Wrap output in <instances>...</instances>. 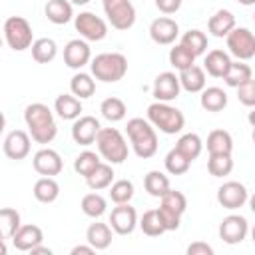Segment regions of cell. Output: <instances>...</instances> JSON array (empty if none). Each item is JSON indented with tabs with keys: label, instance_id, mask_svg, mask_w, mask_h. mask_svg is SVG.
<instances>
[{
	"label": "cell",
	"instance_id": "1",
	"mask_svg": "<svg viewBox=\"0 0 255 255\" xmlns=\"http://www.w3.org/2000/svg\"><path fill=\"white\" fill-rule=\"evenodd\" d=\"M24 122L28 126V133L32 135V139L36 143H50L58 133V126H56L54 114L46 104L36 102V104L26 106Z\"/></svg>",
	"mask_w": 255,
	"mask_h": 255
},
{
	"label": "cell",
	"instance_id": "2",
	"mask_svg": "<svg viewBox=\"0 0 255 255\" xmlns=\"http://www.w3.org/2000/svg\"><path fill=\"white\" fill-rule=\"evenodd\" d=\"M129 143L133 147V153L141 159L153 157L157 151V133L149 120L143 118H131L126 126Z\"/></svg>",
	"mask_w": 255,
	"mask_h": 255
},
{
	"label": "cell",
	"instance_id": "3",
	"mask_svg": "<svg viewBox=\"0 0 255 255\" xmlns=\"http://www.w3.org/2000/svg\"><path fill=\"white\" fill-rule=\"evenodd\" d=\"M90 68L96 80L114 84L128 74V58L120 52H102L90 62Z\"/></svg>",
	"mask_w": 255,
	"mask_h": 255
},
{
	"label": "cell",
	"instance_id": "4",
	"mask_svg": "<svg viewBox=\"0 0 255 255\" xmlns=\"http://www.w3.org/2000/svg\"><path fill=\"white\" fill-rule=\"evenodd\" d=\"M147 120L151 122L153 128H157L167 135L179 133L185 126V118L181 110L169 106V102H157V100L147 106Z\"/></svg>",
	"mask_w": 255,
	"mask_h": 255
},
{
	"label": "cell",
	"instance_id": "5",
	"mask_svg": "<svg viewBox=\"0 0 255 255\" xmlns=\"http://www.w3.org/2000/svg\"><path fill=\"white\" fill-rule=\"evenodd\" d=\"M96 145L100 155L108 161V163H124L128 159V143L126 137L122 135L120 129L116 128H102L98 137H96Z\"/></svg>",
	"mask_w": 255,
	"mask_h": 255
},
{
	"label": "cell",
	"instance_id": "6",
	"mask_svg": "<svg viewBox=\"0 0 255 255\" xmlns=\"http://www.w3.org/2000/svg\"><path fill=\"white\" fill-rule=\"evenodd\" d=\"M187 209V199L181 191H175V189H167L161 197H159V207H157V213L163 221V227L165 231H175L179 227V221H181V215L185 213Z\"/></svg>",
	"mask_w": 255,
	"mask_h": 255
},
{
	"label": "cell",
	"instance_id": "7",
	"mask_svg": "<svg viewBox=\"0 0 255 255\" xmlns=\"http://www.w3.org/2000/svg\"><path fill=\"white\" fill-rule=\"evenodd\" d=\"M4 40L14 52H22L26 48H32L34 44V32L26 18L22 16H10L4 22Z\"/></svg>",
	"mask_w": 255,
	"mask_h": 255
},
{
	"label": "cell",
	"instance_id": "8",
	"mask_svg": "<svg viewBox=\"0 0 255 255\" xmlns=\"http://www.w3.org/2000/svg\"><path fill=\"white\" fill-rule=\"evenodd\" d=\"M104 12L116 30H129L135 22V8L131 0H104Z\"/></svg>",
	"mask_w": 255,
	"mask_h": 255
},
{
	"label": "cell",
	"instance_id": "9",
	"mask_svg": "<svg viewBox=\"0 0 255 255\" xmlns=\"http://www.w3.org/2000/svg\"><path fill=\"white\" fill-rule=\"evenodd\" d=\"M227 48L229 54L235 56L237 60H251L255 56V34L249 28H233L227 34Z\"/></svg>",
	"mask_w": 255,
	"mask_h": 255
},
{
	"label": "cell",
	"instance_id": "10",
	"mask_svg": "<svg viewBox=\"0 0 255 255\" xmlns=\"http://www.w3.org/2000/svg\"><path fill=\"white\" fill-rule=\"evenodd\" d=\"M74 26L80 32V36L88 42H100L108 36L106 20L96 16L94 12H80L78 16H74Z\"/></svg>",
	"mask_w": 255,
	"mask_h": 255
},
{
	"label": "cell",
	"instance_id": "11",
	"mask_svg": "<svg viewBox=\"0 0 255 255\" xmlns=\"http://www.w3.org/2000/svg\"><path fill=\"white\" fill-rule=\"evenodd\" d=\"M217 201L225 209H239L249 201V191L243 183L239 181H225L217 189Z\"/></svg>",
	"mask_w": 255,
	"mask_h": 255
},
{
	"label": "cell",
	"instance_id": "12",
	"mask_svg": "<svg viewBox=\"0 0 255 255\" xmlns=\"http://www.w3.org/2000/svg\"><path fill=\"white\" fill-rule=\"evenodd\" d=\"M249 223L243 215H227L219 223V239L227 245H237L247 237Z\"/></svg>",
	"mask_w": 255,
	"mask_h": 255
},
{
	"label": "cell",
	"instance_id": "13",
	"mask_svg": "<svg viewBox=\"0 0 255 255\" xmlns=\"http://www.w3.org/2000/svg\"><path fill=\"white\" fill-rule=\"evenodd\" d=\"M110 225L118 235H129L133 233L137 225V213L129 203H120L110 213Z\"/></svg>",
	"mask_w": 255,
	"mask_h": 255
},
{
	"label": "cell",
	"instance_id": "14",
	"mask_svg": "<svg viewBox=\"0 0 255 255\" xmlns=\"http://www.w3.org/2000/svg\"><path fill=\"white\" fill-rule=\"evenodd\" d=\"M100 129H102V126L94 116H80L72 124V139L78 145H92V143H96Z\"/></svg>",
	"mask_w": 255,
	"mask_h": 255
},
{
	"label": "cell",
	"instance_id": "15",
	"mask_svg": "<svg viewBox=\"0 0 255 255\" xmlns=\"http://www.w3.org/2000/svg\"><path fill=\"white\" fill-rule=\"evenodd\" d=\"M30 133L24 131V129H12L6 137H4V143H2V149H4V155L10 157V159H24L28 153H30Z\"/></svg>",
	"mask_w": 255,
	"mask_h": 255
},
{
	"label": "cell",
	"instance_id": "16",
	"mask_svg": "<svg viewBox=\"0 0 255 255\" xmlns=\"http://www.w3.org/2000/svg\"><path fill=\"white\" fill-rule=\"evenodd\" d=\"M32 165H34V169H36L40 175L52 177V175H58V173L62 171L64 161H62V157H60V153H58L56 149L42 147V149H38V151L34 153Z\"/></svg>",
	"mask_w": 255,
	"mask_h": 255
},
{
	"label": "cell",
	"instance_id": "17",
	"mask_svg": "<svg viewBox=\"0 0 255 255\" xmlns=\"http://www.w3.org/2000/svg\"><path fill=\"white\" fill-rule=\"evenodd\" d=\"M179 34V26L173 18H167V16H159L155 18L151 24H149V36L155 44L159 46H169L175 42Z\"/></svg>",
	"mask_w": 255,
	"mask_h": 255
},
{
	"label": "cell",
	"instance_id": "18",
	"mask_svg": "<svg viewBox=\"0 0 255 255\" xmlns=\"http://www.w3.org/2000/svg\"><path fill=\"white\" fill-rule=\"evenodd\" d=\"M92 62V50L86 40H70L64 48V64L72 70H82Z\"/></svg>",
	"mask_w": 255,
	"mask_h": 255
},
{
	"label": "cell",
	"instance_id": "19",
	"mask_svg": "<svg viewBox=\"0 0 255 255\" xmlns=\"http://www.w3.org/2000/svg\"><path fill=\"white\" fill-rule=\"evenodd\" d=\"M181 84H179V76L173 72H161L155 80H153V98L157 102H171L179 96Z\"/></svg>",
	"mask_w": 255,
	"mask_h": 255
},
{
	"label": "cell",
	"instance_id": "20",
	"mask_svg": "<svg viewBox=\"0 0 255 255\" xmlns=\"http://www.w3.org/2000/svg\"><path fill=\"white\" fill-rule=\"evenodd\" d=\"M42 241H44V233L38 225H22L12 237V245L18 251H32Z\"/></svg>",
	"mask_w": 255,
	"mask_h": 255
},
{
	"label": "cell",
	"instance_id": "21",
	"mask_svg": "<svg viewBox=\"0 0 255 255\" xmlns=\"http://www.w3.org/2000/svg\"><path fill=\"white\" fill-rule=\"evenodd\" d=\"M235 28V16L231 10H217L209 20H207V30L215 38H227V34Z\"/></svg>",
	"mask_w": 255,
	"mask_h": 255
},
{
	"label": "cell",
	"instance_id": "22",
	"mask_svg": "<svg viewBox=\"0 0 255 255\" xmlns=\"http://www.w3.org/2000/svg\"><path fill=\"white\" fill-rule=\"evenodd\" d=\"M229 68H231V58H229L227 52H223V50H211V52H207V56L203 60V70L209 76L223 78Z\"/></svg>",
	"mask_w": 255,
	"mask_h": 255
},
{
	"label": "cell",
	"instance_id": "23",
	"mask_svg": "<svg viewBox=\"0 0 255 255\" xmlns=\"http://www.w3.org/2000/svg\"><path fill=\"white\" fill-rule=\"evenodd\" d=\"M86 241L96 249V251H104L112 245V225L108 223H92L86 231Z\"/></svg>",
	"mask_w": 255,
	"mask_h": 255
},
{
	"label": "cell",
	"instance_id": "24",
	"mask_svg": "<svg viewBox=\"0 0 255 255\" xmlns=\"http://www.w3.org/2000/svg\"><path fill=\"white\" fill-rule=\"evenodd\" d=\"M44 14L46 18L56 24V26H62V24H68L72 18H74V10H72V2L68 0H48L46 8H44Z\"/></svg>",
	"mask_w": 255,
	"mask_h": 255
},
{
	"label": "cell",
	"instance_id": "25",
	"mask_svg": "<svg viewBox=\"0 0 255 255\" xmlns=\"http://www.w3.org/2000/svg\"><path fill=\"white\" fill-rule=\"evenodd\" d=\"M54 110L62 120H78L82 114V102L74 94H60L54 102Z\"/></svg>",
	"mask_w": 255,
	"mask_h": 255
},
{
	"label": "cell",
	"instance_id": "26",
	"mask_svg": "<svg viewBox=\"0 0 255 255\" xmlns=\"http://www.w3.org/2000/svg\"><path fill=\"white\" fill-rule=\"evenodd\" d=\"M179 84L189 94L203 92V88H205V70L195 66V64L191 68H187V70H181L179 72Z\"/></svg>",
	"mask_w": 255,
	"mask_h": 255
},
{
	"label": "cell",
	"instance_id": "27",
	"mask_svg": "<svg viewBox=\"0 0 255 255\" xmlns=\"http://www.w3.org/2000/svg\"><path fill=\"white\" fill-rule=\"evenodd\" d=\"M199 104L207 112H221L227 106V94H225V90H221L217 86L203 88V92L199 96Z\"/></svg>",
	"mask_w": 255,
	"mask_h": 255
},
{
	"label": "cell",
	"instance_id": "28",
	"mask_svg": "<svg viewBox=\"0 0 255 255\" xmlns=\"http://www.w3.org/2000/svg\"><path fill=\"white\" fill-rule=\"evenodd\" d=\"M32 193H34V197H36L40 203H52V201H56L58 195H60V185H58V181H56L54 177L44 175V177H40V179L34 183Z\"/></svg>",
	"mask_w": 255,
	"mask_h": 255
},
{
	"label": "cell",
	"instance_id": "29",
	"mask_svg": "<svg viewBox=\"0 0 255 255\" xmlns=\"http://www.w3.org/2000/svg\"><path fill=\"white\" fill-rule=\"evenodd\" d=\"M112 181H114V169H112V163H100V165L86 177L88 187L94 189V191H100V189L110 187Z\"/></svg>",
	"mask_w": 255,
	"mask_h": 255
},
{
	"label": "cell",
	"instance_id": "30",
	"mask_svg": "<svg viewBox=\"0 0 255 255\" xmlns=\"http://www.w3.org/2000/svg\"><path fill=\"white\" fill-rule=\"evenodd\" d=\"M70 90H72V94H74L76 98L86 100V98H92V96H94V92H96V82H94V78H92L90 74L78 72V74H74L72 80H70Z\"/></svg>",
	"mask_w": 255,
	"mask_h": 255
},
{
	"label": "cell",
	"instance_id": "31",
	"mask_svg": "<svg viewBox=\"0 0 255 255\" xmlns=\"http://www.w3.org/2000/svg\"><path fill=\"white\" fill-rule=\"evenodd\" d=\"M207 151L209 153H231L233 151V137L225 129H213L207 135Z\"/></svg>",
	"mask_w": 255,
	"mask_h": 255
},
{
	"label": "cell",
	"instance_id": "32",
	"mask_svg": "<svg viewBox=\"0 0 255 255\" xmlns=\"http://www.w3.org/2000/svg\"><path fill=\"white\" fill-rule=\"evenodd\" d=\"M143 187H145V191H147L151 197H161L167 189H171V187H169V177H167L163 171H159V169H151V171L143 177Z\"/></svg>",
	"mask_w": 255,
	"mask_h": 255
},
{
	"label": "cell",
	"instance_id": "33",
	"mask_svg": "<svg viewBox=\"0 0 255 255\" xmlns=\"http://www.w3.org/2000/svg\"><path fill=\"white\" fill-rule=\"evenodd\" d=\"M30 50H32V58L38 64H48L58 54V46H56V42L52 38H38V40H34Z\"/></svg>",
	"mask_w": 255,
	"mask_h": 255
},
{
	"label": "cell",
	"instance_id": "34",
	"mask_svg": "<svg viewBox=\"0 0 255 255\" xmlns=\"http://www.w3.org/2000/svg\"><path fill=\"white\" fill-rule=\"evenodd\" d=\"M251 74H253L251 68L243 60H237V62H231V68L227 70V74L223 76V80H225V84L229 88H239L241 84H245V82L251 80Z\"/></svg>",
	"mask_w": 255,
	"mask_h": 255
},
{
	"label": "cell",
	"instance_id": "35",
	"mask_svg": "<svg viewBox=\"0 0 255 255\" xmlns=\"http://www.w3.org/2000/svg\"><path fill=\"white\" fill-rule=\"evenodd\" d=\"M233 169V159L231 153H209L207 159V171L213 177H225Z\"/></svg>",
	"mask_w": 255,
	"mask_h": 255
},
{
	"label": "cell",
	"instance_id": "36",
	"mask_svg": "<svg viewBox=\"0 0 255 255\" xmlns=\"http://www.w3.org/2000/svg\"><path fill=\"white\" fill-rule=\"evenodd\" d=\"M195 54L189 50V48H185L183 44H175L171 50H169V64L175 68V70H187V68H191L193 64H195Z\"/></svg>",
	"mask_w": 255,
	"mask_h": 255
},
{
	"label": "cell",
	"instance_id": "37",
	"mask_svg": "<svg viewBox=\"0 0 255 255\" xmlns=\"http://www.w3.org/2000/svg\"><path fill=\"white\" fill-rule=\"evenodd\" d=\"M100 112H102V116H104L108 122H112V124H114V122H122V120L126 118L128 108H126L124 100H120V98L112 96V98H106V100L102 102Z\"/></svg>",
	"mask_w": 255,
	"mask_h": 255
},
{
	"label": "cell",
	"instance_id": "38",
	"mask_svg": "<svg viewBox=\"0 0 255 255\" xmlns=\"http://www.w3.org/2000/svg\"><path fill=\"white\" fill-rule=\"evenodd\" d=\"M163 163H165L167 173H171V175H183V173H187V169L191 165V159L185 157L177 147H173V149L167 151Z\"/></svg>",
	"mask_w": 255,
	"mask_h": 255
},
{
	"label": "cell",
	"instance_id": "39",
	"mask_svg": "<svg viewBox=\"0 0 255 255\" xmlns=\"http://www.w3.org/2000/svg\"><path fill=\"white\" fill-rule=\"evenodd\" d=\"M175 147H177L185 157H189V159L193 161V159L199 157V153H201V149H203V141H201V137H199L197 133H183V135L177 139Z\"/></svg>",
	"mask_w": 255,
	"mask_h": 255
},
{
	"label": "cell",
	"instance_id": "40",
	"mask_svg": "<svg viewBox=\"0 0 255 255\" xmlns=\"http://www.w3.org/2000/svg\"><path fill=\"white\" fill-rule=\"evenodd\" d=\"M80 207H82L84 215L98 219V217H102V215L106 213V207H108V203H106V199H104L100 193H86V195L82 197V203H80Z\"/></svg>",
	"mask_w": 255,
	"mask_h": 255
},
{
	"label": "cell",
	"instance_id": "41",
	"mask_svg": "<svg viewBox=\"0 0 255 255\" xmlns=\"http://www.w3.org/2000/svg\"><path fill=\"white\" fill-rule=\"evenodd\" d=\"M20 227H22V225H20V213H18L16 209H12V207H4V209L0 211V229H2L4 241H6V239H12L14 233H16Z\"/></svg>",
	"mask_w": 255,
	"mask_h": 255
},
{
	"label": "cell",
	"instance_id": "42",
	"mask_svg": "<svg viewBox=\"0 0 255 255\" xmlns=\"http://www.w3.org/2000/svg\"><path fill=\"white\" fill-rule=\"evenodd\" d=\"M137 225H139V229H141L145 235H149V237H157V235L165 233V227H163V221H161L157 209L145 211V213L141 215V219H139Z\"/></svg>",
	"mask_w": 255,
	"mask_h": 255
},
{
	"label": "cell",
	"instance_id": "43",
	"mask_svg": "<svg viewBox=\"0 0 255 255\" xmlns=\"http://www.w3.org/2000/svg\"><path fill=\"white\" fill-rule=\"evenodd\" d=\"M179 44H183L185 48H189L195 56H201V54H205V50H207V36H205V32L193 28V30H187V32L181 36V42H179Z\"/></svg>",
	"mask_w": 255,
	"mask_h": 255
},
{
	"label": "cell",
	"instance_id": "44",
	"mask_svg": "<svg viewBox=\"0 0 255 255\" xmlns=\"http://www.w3.org/2000/svg\"><path fill=\"white\" fill-rule=\"evenodd\" d=\"M102 161H100V155L96 153V151H90V149H86V151H82L76 159H74V169H76V173L78 175H82L84 179L100 165Z\"/></svg>",
	"mask_w": 255,
	"mask_h": 255
},
{
	"label": "cell",
	"instance_id": "45",
	"mask_svg": "<svg viewBox=\"0 0 255 255\" xmlns=\"http://www.w3.org/2000/svg\"><path fill=\"white\" fill-rule=\"evenodd\" d=\"M133 197V183L129 179H118L110 185V199L120 205V203H129Z\"/></svg>",
	"mask_w": 255,
	"mask_h": 255
},
{
	"label": "cell",
	"instance_id": "46",
	"mask_svg": "<svg viewBox=\"0 0 255 255\" xmlns=\"http://www.w3.org/2000/svg\"><path fill=\"white\" fill-rule=\"evenodd\" d=\"M235 90H237V100H239L243 106L255 108V80H253V78H251L249 82L241 84V86L235 88Z\"/></svg>",
	"mask_w": 255,
	"mask_h": 255
},
{
	"label": "cell",
	"instance_id": "47",
	"mask_svg": "<svg viewBox=\"0 0 255 255\" xmlns=\"http://www.w3.org/2000/svg\"><path fill=\"white\" fill-rule=\"evenodd\" d=\"M155 6L163 14H175L181 8V0H155Z\"/></svg>",
	"mask_w": 255,
	"mask_h": 255
},
{
	"label": "cell",
	"instance_id": "48",
	"mask_svg": "<svg viewBox=\"0 0 255 255\" xmlns=\"http://www.w3.org/2000/svg\"><path fill=\"white\" fill-rule=\"evenodd\" d=\"M187 255H213V247L203 241H195L187 247Z\"/></svg>",
	"mask_w": 255,
	"mask_h": 255
},
{
	"label": "cell",
	"instance_id": "49",
	"mask_svg": "<svg viewBox=\"0 0 255 255\" xmlns=\"http://www.w3.org/2000/svg\"><path fill=\"white\" fill-rule=\"evenodd\" d=\"M94 251H96V249H94L90 243H88V245H76V247L72 249V255H80V253H82V255H92Z\"/></svg>",
	"mask_w": 255,
	"mask_h": 255
},
{
	"label": "cell",
	"instance_id": "50",
	"mask_svg": "<svg viewBox=\"0 0 255 255\" xmlns=\"http://www.w3.org/2000/svg\"><path fill=\"white\" fill-rule=\"evenodd\" d=\"M30 253H32V255H52V249H50V247H44V245L40 243V245H36Z\"/></svg>",
	"mask_w": 255,
	"mask_h": 255
},
{
	"label": "cell",
	"instance_id": "51",
	"mask_svg": "<svg viewBox=\"0 0 255 255\" xmlns=\"http://www.w3.org/2000/svg\"><path fill=\"white\" fill-rule=\"evenodd\" d=\"M247 120H249V124L255 128V108H253V112H249V116H247Z\"/></svg>",
	"mask_w": 255,
	"mask_h": 255
},
{
	"label": "cell",
	"instance_id": "52",
	"mask_svg": "<svg viewBox=\"0 0 255 255\" xmlns=\"http://www.w3.org/2000/svg\"><path fill=\"white\" fill-rule=\"evenodd\" d=\"M70 2H72V4H76V6H86L90 0H70Z\"/></svg>",
	"mask_w": 255,
	"mask_h": 255
},
{
	"label": "cell",
	"instance_id": "53",
	"mask_svg": "<svg viewBox=\"0 0 255 255\" xmlns=\"http://www.w3.org/2000/svg\"><path fill=\"white\" fill-rule=\"evenodd\" d=\"M249 207H251V211L255 213V193H253V195L249 197Z\"/></svg>",
	"mask_w": 255,
	"mask_h": 255
},
{
	"label": "cell",
	"instance_id": "54",
	"mask_svg": "<svg viewBox=\"0 0 255 255\" xmlns=\"http://www.w3.org/2000/svg\"><path fill=\"white\" fill-rule=\"evenodd\" d=\"M241 6H253L255 4V0H237Z\"/></svg>",
	"mask_w": 255,
	"mask_h": 255
},
{
	"label": "cell",
	"instance_id": "55",
	"mask_svg": "<svg viewBox=\"0 0 255 255\" xmlns=\"http://www.w3.org/2000/svg\"><path fill=\"white\" fill-rule=\"evenodd\" d=\"M251 239H253V243H255V225H253V229H251Z\"/></svg>",
	"mask_w": 255,
	"mask_h": 255
},
{
	"label": "cell",
	"instance_id": "56",
	"mask_svg": "<svg viewBox=\"0 0 255 255\" xmlns=\"http://www.w3.org/2000/svg\"><path fill=\"white\" fill-rule=\"evenodd\" d=\"M251 139H253V143H255V128H253V131H251Z\"/></svg>",
	"mask_w": 255,
	"mask_h": 255
},
{
	"label": "cell",
	"instance_id": "57",
	"mask_svg": "<svg viewBox=\"0 0 255 255\" xmlns=\"http://www.w3.org/2000/svg\"><path fill=\"white\" fill-rule=\"evenodd\" d=\"M253 20H255V14H253Z\"/></svg>",
	"mask_w": 255,
	"mask_h": 255
}]
</instances>
